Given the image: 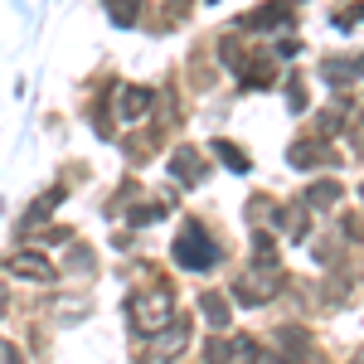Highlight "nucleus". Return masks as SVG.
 <instances>
[{"instance_id":"nucleus-1","label":"nucleus","mask_w":364,"mask_h":364,"mask_svg":"<svg viewBox=\"0 0 364 364\" xmlns=\"http://www.w3.org/2000/svg\"><path fill=\"white\" fill-rule=\"evenodd\" d=\"M170 257H175L185 272H204V267H214V262H219V248L204 238V228H199V224H185V233L175 238Z\"/></svg>"},{"instance_id":"nucleus-2","label":"nucleus","mask_w":364,"mask_h":364,"mask_svg":"<svg viewBox=\"0 0 364 364\" xmlns=\"http://www.w3.org/2000/svg\"><path fill=\"white\" fill-rule=\"evenodd\" d=\"M170 311H175V301H170V287L166 291H141V296H132V326H136L141 336H156V331H166Z\"/></svg>"},{"instance_id":"nucleus-3","label":"nucleus","mask_w":364,"mask_h":364,"mask_svg":"<svg viewBox=\"0 0 364 364\" xmlns=\"http://www.w3.org/2000/svg\"><path fill=\"white\" fill-rule=\"evenodd\" d=\"M277 267H262V262H252L248 272L238 277V301H248V306H262L267 296H277Z\"/></svg>"},{"instance_id":"nucleus-4","label":"nucleus","mask_w":364,"mask_h":364,"mask_svg":"<svg viewBox=\"0 0 364 364\" xmlns=\"http://www.w3.org/2000/svg\"><path fill=\"white\" fill-rule=\"evenodd\" d=\"M204 360H209V364H257V350H252L248 340H224V336H214L209 345H204Z\"/></svg>"},{"instance_id":"nucleus-5","label":"nucleus","mask_w":364,"mask_h":364,"mask_svg":"<svg viewBox=\"0 0 364 364\" xmlns=\"http://www.w3.org/2000/svg\"><path fill=\"white\" fill-rule=\"evenodd\" d=\"M5 272L29 277V282H54V262L49 257H34V252H15V257H5Z\"/></svg>"},{"instance_id":"nucleus-6","label":"nucleus","mask_w":364,"mask_h":364,"mask_svg":"<svg viewBox=\"0 0 364 364\" xmlns=\"http://www.w3.org/2000/svg\"><path fill=\"white\" fill-rule=\"evenodd\" d=\"M175 175H180L185 185H199V180H204V170H199V156H195V151H180V156H175Z\"/></svg>"},{"instance_id":"nucleus-7","label":"nucleus","mask_w":364,"mask_h":364,"mask_svg":"<svg viewBox=\"0 0 364 364\" xmlns=\"http://www.w3.org/2000/svg\"><path fill=\"white\" fill-rule=\"evenodd\" d=\"M204 316H209V326H219V331L228 326V301H224V291H209V296H204Z\"/></svg>"},{"instance_id":"nucleus-8","label":"nucleus","mask_w":364,"mask_h":364,"mask_svg":"<svg viewBox=\"0 0 364 364\" xmlns=\"http://www.w3.org/2000/svg\"><path fill=\"white\" fill-rule=\"evenodd\" d=\"M336 199H340V185H331V180L306 190V204H311V209H326V204H336Z\"/></svg>"},{"instance_id":"nucleus-9","label":"nucleus","mask_w":364,"mask_h":364,"mask_svg":"<svg viewBox=\"0 0 364 364\" xmlns=\"http://www.w3.org/2000/svg\"><path fill=\"white\" fill-rule=\"evenodd\" d=\"M316 161H331L321 146H291V166H316Z\"/></svg>"},{"instance_id":"nucleus-10","label":"nucleus","mask_w":364,"mask_h":364,"mask_svg":"<svg viewBox=\"0 0 364 364\" xmlns=\"http://www.w3.org/2000/svg\"><path fill=\"white\" fill-rule=\"evenodd\" d=\"M185 331H190V326L180 321V326L170 331V340H161V345H156V355H180V350H185Z\"/></svg>"},{"instance_id":"nucleus-11","label":"nucleus","mask_w":364,"mask_h":364,"mask_svg":"<svg viewBox=\"0 0 364 364\" xmlns=\"http://www.w3.org/2000/svg\"><path fill=\"white\" fill-rule=\"evenodd\" d=\"M146 112V92L132 87V92H122V117H141Z\"/></svg>"},{"instance_id":"nucleus-12","label":"nucleus","mask_w":364,"mask_h":364,"mask_svg":"<svg viewBox=\"0 0 364 364\" xmlns=\"http://www.w3.org/2000/svg\"><path fill=\"white\" fill-rule=\"evenodd\" d=\"M219 156H224L233 170H248V156H243V151H233V146H219Z\"/></svg>"},{"instance_id":"nucleus-13","label":"nucleus","mask_w":364,"mask_h":364,"mask_svg":"<svg viewBox=\"0 0 364 364\" xmlns=\"http://www.w3.org/2000/svg\"><path fill=\"white\" fill-rule=\"evenodd\" d=\"M107 5H112L117 20H132V15H136V0H107Z\"/></svg>"},{"instance_id":"nucleus-14","label":"nucleus","mask_w":364,"mask_h":364,"mask_svg":"<svg viewBox=\"0 0 364 364\" xmlns=\"http://www.w3.org/2000/svg\"><path fill=\"white\" fill-rule=\"evenodd\" d=\"M0 364H20V350L10 340H0Z\"/></svg>"},{"instance_id":"nucleus-15","label":"nucleus","mask_w":364,"mask_h":364,"mask_svg":"<svg viewBox=\"0 0 364 364\" xmlns=\"http://www.w3.org/2000/svg\"><path fill=\"white\" fill-rule=\"evenodd\" d=\"M277 364H291V360H277Z\"/></svg>"},{"instance_id":"nucleus-16","label":"nucleus","mask_w":364,"mask_h":364,"mask_svg":"<svg viewBox=\"0 0 364 364\" xmlns=\"http://www.w3.org/2000/svg\"><path fill=\"white\" fill-rule=\"evenodd\" d=\"M360 195H364V190H360Z\"/></svg>"}]
</instances>
